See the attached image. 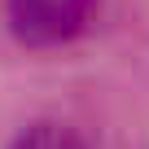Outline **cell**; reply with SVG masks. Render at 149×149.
Instances as JSON below:
<instances>
[{
  "label": "cell",
  "instance_id": "6da1fadb",
  "mask_svg": "<svg viewBox=\"0 0 149 149\" xmlns=\"http://www.w3.org/2000/svg\"><path fill=\"white\" fill-rule=\"evenodd\" d=\"M97 0H9V26L22 44L53 48L92 22Z\"/></svg>",
  "mask_w": 149,
  "mask_h": 149
},
{
  "label": "cell",
  "instance_id": "7a4b0ae2",
  "mask_svg": "<svg viewBox=\"0 0 149 149\" xmlns=\"http://www.w3.org/2000/svg\"><path fill=\"white\" fill-rule=\"evenodd\" d=\"M9 149H88L79 132H70L66 123H31L26 132L13 136Z\"/></svg>",
  "mask_w": 149,
  "mask_h": 149
}]
</instances>
